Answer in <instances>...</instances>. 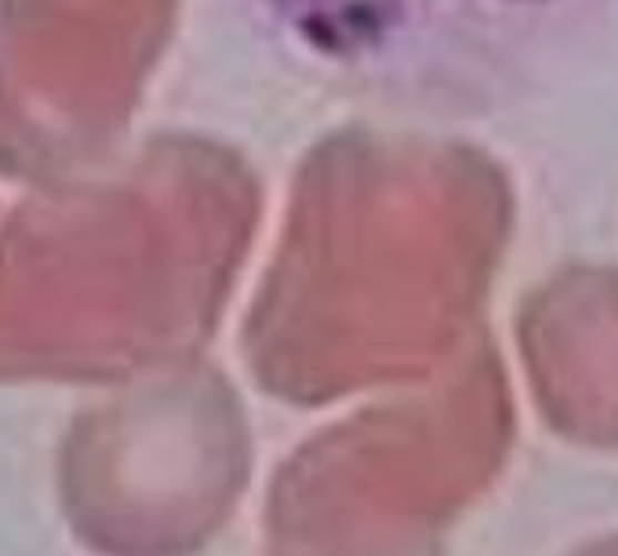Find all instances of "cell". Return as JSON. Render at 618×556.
I'll list each match as a JSON object with an SVG mask.
<instances>
[{"instance_id": "1", "label": "cell", "mask_w": 618, "mask_h": 556, "mask_svg": "<svg viewBox=\"0 0 618 556\" xmlns=\"http://www.w3.org/2000/svg\"><path fill=\"white\" fill-rule=\"evenodd\" d=\"M611 0H255L298 62L418 113L473 117L528 99Z\"/></svg>"}]
</instances>
